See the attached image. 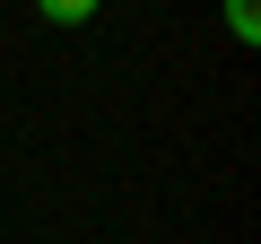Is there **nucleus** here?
Returning <instances> with one entry per match:
<instances>
[{
	"label": "nucleus",
	"mask_w": 261,
	"mask_h": 244,
	"mask_svg": "<svg viewBox=\"0 0 261 244\" xmlns=\"http://www.w3.org/2000/svg\"><path fill=\"white\" fill-rule=\"evenodd\" d=\"M35 9H44V18H53V27H87V18H96V9H105V0H35Z\"/></svg>",
	"instance_id": "nucleus-1"
},
{
	"label": "nucleus",
	"mask_w": 261,
	"mask_h": 244,
	"mask_svg": "<svg viewBox=\"0 0 261 244\" xmlns=\"http://www.w3.org/2000/svg\"><path fill=\"white\" fill-rule=\"evenodd\" d=\"M226 27H235V44H261V0H226Z\"/></svg>",
	"instance_id": "nucleus-2"
}]
</instances>
